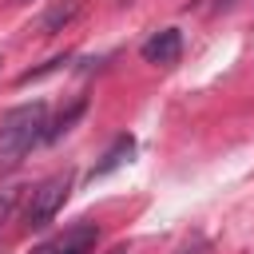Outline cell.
Here are the masks:
<instances>
[{
    "label": "cell",
    "instance_id": "1",
    "mask_svg": "<svg viewBox=\"0 0 254 254\" xmlns=\"http://www.w3.org/2000/svg\"><path fill=\"white\" fill-rule=\"evenodd\" d=\"M40 139H48V103L12 107V111L0 119V159H4V163L24 159Z\"/></svg>",
    "mask_w": 254,
    "mask_h": 254
},
{
    "label": "cell",
    "instance_id": "3",
    "mask_svg": "<svg viewBox=\"0 0 254 254\" xmlns=\"http://www.w3.org/2000/svg\"><path fill=\"white\" fill-rule=\"evenodd\" d=\"M95 242H99V226H95V222H75V226H67L60 238H52L40 254H91Z\"/></svg>",
    "mask_w": 254,
    "mask_h": 254
},
{
    "label": "cell",
    "instance_id": "2",
    "mask_svg": "<svg viewBox=\"0 0 254 254\" xmlns=\"http://www.w3.org/2000/svg\"><path fill=\"white\" fill-rule=\"evenodd\" d=\"M67 190H71V175H67V171L44 179V183L32 190L28 206H24V222H28L32 230H36V226H48V222L60 214V206L67 202Z\"/></svg>",
    "mask_w": 254,
    "mask_h": 254
},
{
    "label": "cell",
    "instance_id": "7",
    "mask_svg": "<svg viewBox=\"0 0 254 254\" xmlns=\"http://www.w3.org/2000/svg\"><path fill=\"white\" fill-rule=\"evenodd\" d=\"M226 8H234V0H214V12H226Z\"/></svg>",
    "mask_w": 254,
    "mask_h": 254
},
{
    "label": "cell",
    "instance_id": "4",
    "mask_svg": "<svg viewBox=\"0 0 254 254\" xmlns=\"http://www.w3.org/2000/svg\"><path fill=\"white\" fill-rule=\"evenodd\" d=\"M179 56H183V36H179V28H163V32H155V36L143 44V60H147V64L171 67V64H179Z\"/></svg>",
    "mask_w": 254,
    "mask_h": 254
},
{
    "label": "cell",
    "instance_id": "6",
    "mask_svg": "<svg viewBox=\"0 0 254 254\" xmlns=\"http://www.w3.org/2000/svg\"><path fill=\"white\" fill-rule=\"evenodd\" d=\"M12 198H16V190H12V187H4V190H0V218L8 214V206H12Z\"/></svg>",
    "mask_w": 254,
    "mask_h": 254
},
{
    "label": "cell",
    "instance_id": "5",
    "mask_svg": "<svg viewBox=\"0 0 254 254\" xmlns=\"http://www.w3.org/2000/svg\"><path fill=\"white\" fill-rule=\"evenodd\" d=\"M135 155V139L131 135H119L111 147H107V155H103V163H95V171H91V179H103V175H111L115 167H123L127 159Z\"/></svg>",
    "mask_w": 254,
    "mask_h": 254
}]
</instances>
